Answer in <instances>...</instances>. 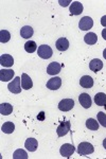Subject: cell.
<instances>
[{"mask_svg": "<svg viewBox=\"0 0 106 159\" xmlns=\"http://www.w3.org/2000/svg\"><path fill=\"white\" fill-rule=\"evenodd\" d=\"M94 152V148L91 143L89 142H81L77 147V153L79 155H82V156H85V155H90Z\"/></svg>", "mask_w": 106, "mask_h": 159, "instance_id": "obj_1", "label": "cell"}, {"mask_svg": "<svg viewBox=\"0 0 106 159\" xmlns=\"http://www.w3.org/2000/svg\"><path fill=\"white\" fill-rule=\"evenodd\" d=\"M37 54H38V56H39L40 58H43V60H48V58H50L51 56H52L53 51H52V49H51L50 46L41 45V46L38 47Z\"/></svg>", "mask_w": 106, "mask_h": 159, "instance_id": "obj_2", "label": "cell"}, {"mask_svg": "<svg viewBox=\"0 0 106 159\" xmlns=\"http://www.w3.org/2000/svg\"><path fill=\"white\" fill-rule=\"evenodd\" d=\"M20 82H21V78L19 76H16L12 82H10L9 85H7V88L9 90L12 92V93H20L21 91V85H20Z\"/></svg>", "mask_w": 106, "mask_h": 159, "instance_id": "obj_3", "label": "cell"}, {"mask_svg": "<svg viewBox=\"0 0 106 159\" xmlns=\"http://www.w3.org/2000/svg\"><path fill=\"white\" fill-rule=\"evenodd\" d=\"M92 25H94V20L89 16H84L79 22V28L82 31H88L91 29Z\"/></svg>", "mask_w": 106, "mask_h": 159, "instance_id": "obj_4", "label": "cell"}, {"mask_svg": "<svg viewBox=\"0 0 106 159\" xmlns=\"http://www.w3.org/2000/svg\"><path fill=\"white\" fill-rule=\"evenodd\" d=\"M74 151H76V148H74L73 144H70V143H65V144H63L59 148V153H61V155L63 156V157H66V158H69L72 154L74 153Z\"/></svg>", "mask_w": 106, "mask_h": 159, "instance_id": "obj_5", "label": "cell"}, {"mask_svg": "<svg viewBox=\"0 0 106 159\" xmlns=\"http://www.w3.org/2000/svg\"><path fill=\"white\" fill-rule=\"evenodd\" d=\"M70 127H71V124L69 121L62 122L58 126V129H56L58 136V137H64V136H66L69 132H70Z\"/></svg>", "mask_w": 106, "mask_h": 159, "instance_id": "obj_6", "label": "cell"}, {"mask_svg": "<svg viewBox=\"0 0 106 159\" xmlns=\"http://www.w3.org/2000/svg\"><path fill=\"white\" fill-rule=\"evenodd\" d=\"M74 107V101L72 99H63L58 103V109L62 111H69Z\"/></svg>", "mask_w": 106, "mask_h": 159, "instance_id": "obj_7", "label": "cell"}, {"mask_svg": "<svg viewBox=\"0 0 106 159\" xmlns=\"http://www.w3.org/2000/svg\"><path fill=\"white\" fill-rule=\"evenodd\" d=\"M61 86H62V79L58 78V76L51 78L47 82V88H49L50 90H58V89L61 88Z\"/></svg>", "mask_w": 106, "mask_h": 159, "instance_id": "obj_8", "label": "cell"}, {"mask_svg": "<svg viewBox=\"0 0 106 159\" xmlns=\"http://www.w3.org/2000/svg\"><path fill=\"white\" fill-rule=\"evenodd\" d=\"M62 70V65L58 61H52V63L49 64V66L47 67V73L50 75H56L61 72Z\"/></svg>", "mask_w": 106, "mask_h": 159, "instance_id": "obj_9", "label": "cell"}, {"mask_svg": "<svg viewBox=\"0 0 106 159\" xmlns=\"http://www.w3.org/2000/svg\"><path fill=\"white\" fill-rule=\"evenodd\" d=\"M13 64H14V58L12 55L10 54H2L0 56V65L3 66V67H12Z\"/></svg>", "mask_w": 106, "mask_h": 159, "instance_id": "obj_10", "label": "cell"}, {"mask_svg": "<svg viewBox=\"0 0 106 159\" xmlns=\"http://www.w3.org/2000/svg\"><path fill=\"white\" fill-rule=\"evenodd\" d=\"M25 148L29 152H35L38 148V141L35 138H28L25 142Z\"/></svg>", "mask_w": 106, "mask_h": 159, "instance_id": "obj_11", "label": "cell"}, {"mask_svg": "<svg viewBox=\"0 0 106 159\" xmlns=\"http://www.w3.org/2000/svg\"><path fill=\"white\" fill-rule=\"evenodd\" d=\"M14 71L12 69H2L0 70V81L1 82H9L14 76Z\"/></svg>", "mask_w": 106, "mask_h": 159, "instance_id": "obj_12", "label": "cell"}, {"mask_svg": "<svg viewBox=\"0 0 106 159\" xmlns=\"http://www.w3.org/2000/svg\"><path fill=\"white\" fill-rule=\"evenodd\" d=\"M79 101L80 104L82 105L84 108H90L91 106V98L89 97L88 93H81L79 97Z\"/></svg>", "mask_w": 106, "mask_h": 159, "instance_id": "obj_13", "label": "cell"}, {"mask_svg": "<svg viewBox=\"0 0 106 159\" xmlns=\"http://www.w3.org/2000/svg\"><path fill=\"white\" fill-rule=\"evenodd\" d=\"M21 87L25 90H29L33 87V82L32 80L27 73H22L21 75Z\"/></svg>", "mask_w": 106, "mask_h": 159, "instance_id": "obj_14", "label": "cell"}, {"mask_svg": "<svg viewBox=\"0 0 106 159\" xmlns=\"http://www.w3.org/2000/svg\"><path fill=\"white\" fill-rule=\"evenodd\" d=\"M80 84H81L83 88L89 89L94 86V79L89 75H83L80 80Z\"/></svg>", "mask_w": 106, "mask_h": 159, "instance_id": "obj_15", "label": "cell"}, {"mask_svg": "<svg viewBox=\"0 0 106 159\" xmlns=\"http://www.w3.org/2000/svg\"><path fill=\"white\" fill-rule=\"evenodd\" d=\"M55 46H56V49H58V51H66L67 49L69 48V42H68V39L65 37H61V38H58V40H56V43H55Z\"/></svg>", "mask_w": 106, "mask_h": 159, "instance_id": "obj_16", "label": "cell"}, {"mask_svg": "<svg viewBox=\"0 0 106 159\" xmlns=\"http://www.w3.org/2000/svg\"><path fill=\"white\" fill-rule=\"evenodd\" d=\"M89 68H90V70L94 71V72H98V71L102 70V68H103L102 61L99 60V58H94V60L89 63Z\"/></svg>", "mask_w": 106, "mask_h": 159, "instance_id": "obj_17", "label": "cell"}, {"mask_svg": "<svg viewBox=\"0 0 106 159\" xmlns=\"http://www.w3.org/2000/svg\"><path fill=\"white\" fill-rule=\"evenodd\" d=\"M70 13L72 15H80L83 13V4L79 1H74L70 6Z\"/></svg>", "mask_w": 106, "mask_h": 159, "instance_id": "obj_18", "label": "cell"}, {"mask_svg": "<svg viewBox=\"0 0 106 159\" xmlns=\"http://www.w3.org/2000/svg\"><path fill=\"white\" fill-rule=\"evenodd\" d=\"M33 33H34L33 28L30 27V25H25V27H22L21 29H20V35H21L22 38H25V39L32 37Z\"/></svg>", "mask_w": 106, "mask_h": 159, "instance_id": "obj_19", "label": "cell"}, {"mask_svg": "<svg viewBox=\"0 0 106 159\" xmlns=\"http://www.w3.org/2000/svg\"><path fill=\"white\" fill-rule=\"evenodd\" d=\"M13 111V105L10 103H1L0 104V114L2 116H9Z\"/></svg>", "mask_w": 106, "mask_h": 159, "instance_id": "obj_20", "label": "cell"}, {"mask_svg": "<svg viewBox=\"0 0 106 159\" xmlns=\"http://www.w3.org/2000/svg\"><path fill=\"white\" fill-rule=\"evenodd\" d=\"M94 103L98 106H105L106 107V94L104 92H99L94 97Z\"/></svg>", "mask_w": 106, "mask_h": 159, "instance_id": "obj_21", "label": "cell"}, {"mask_svg": "<svg viewBox=\"0 0 106 159\" xmlns=\"http://www.w3.org/2000/svg\"><path fill=\"white\" fill-rule=\"evenodd\" d=\"M84 42L87 43V45H94L95 43L98 42V36L97 34L94 32H89L87 33L84 36Z\"/></svg>", "mask_w": 106, "mask_h": 159, "instance_id": "obj_22", "label": "cell"}, {"mask_svg": "<svg viewBox=\"0 0 106 159\" xmlns=\"http://www.w3.org/2000/svg\"><path fill=\"white\" fill-rule=\"evenodd\" d=\"M1 130H2V133H4V134H12V133L15 130V125H14V123L11 122V121L6 122V123H4V124L1 126Z\"/></svg>", "mask_w": 106, "mask_h": 159, "instance_id": "obj_23", "label": "cell"}, {"mask_svg": "<svg viewBox=\"0 0 106 159\" xmlns=\"http://www.w3.org/2000/svg\"><path fill=\"white\" fill-rule=\"evenodd\" d=\"M86 127L90 130H98L99 129V122H98V120L89 118L86 121Z\"/></svg>", "mask_w": 106, "mask_h": 159, "instance_id": "obj_24", "label": "cell"}, {"mask_svg": "<svg viewBox=\"0 0 106 159\" xmlns=\"http://www.w3.org/2000/svg\"><path fill=\"white\" fill-rule=\"evenodd\" d=\"M36 49H37V45H36L35 42L33 40H29L25 43V50L27 51L28 53H33L35 52Z\"/></svg>", "mask_w": 106, "mask_h": 159, "instance_id": "obj_25", "label": "cell"}, {"mask_svg": "<svg viewBox=\"0 0 106 159\" xmlns=\"http://www.w3.org/2000/svg\"><path fill=\"white\" fill-rule=\"evenodd\" d=\"M11 39V34L9 31L7 30H1L0 31V42L1 43H6Z\"/></svg>", "mask_w": 106, "mask_h": 159, "instance_id": "obj_26", "label": "cell"}, {"mask_svg": "<svg viewBox=\"0 0 106 159\" xmlns=\"http://www.w3.org/2000/svg\"><path fill=\"white\" fill-rule=\"evenodd\" d=\"M13 158L14 159H28V154L25 151L21 150V148H19V150H16L13 154Z\"/></svg>", "mask_w": 106, "mask_h": 159, "instance_id": "obj_27", "label": "cell"}, {"mask_svg": "<svg viewBox=\"0 0 106 159\" xmlns=\"http://www.w3.org/2000/svg\"><path fill=\"white\" fill-rule=\"evenodd\" d=\"M97 118H98V122H99L102 126L106 127V114H104L103 111L98 112Z\"/></svg>", "mask_w": 106, "mask_h": 159, "instance_id": "obj_28", "label": "cell"}, {"mask_svg": "<svg viewBox=\"0 0 106 159\" xmlns=\"http://www.w3.org/2000/svg\"><path fill=\"white\" fill-rule=\"evenodd\" d=\"M37 119H38V120H40V121H44V120H45V112H44V111H40V112H39V115L37 116Z\"/></svg>", "mask_w": 106, "mask_h": 159, "instance_id": "obj_29", "label": "cell"}, {"mask_svg": "<svg viewBox=\"0 0 106 159\" xmlns=\"http://www.w3.org/2000/svg\"><path fill=\"white\" fill-rule=\"evenodd\" d=\"M58 3L61 4L62 7H67L69 3H71V1H63V0H59Z\"/></svg>", "mask_w": 106, "mask_h": 159, "instance_id": "obj_30", "label": "cell"}, {"mask_svg": "<svg viewBox=\"0 0 106 159\" xmlns=\"http://www.w3.org/2000/svg\"><path fill=\"white\" fill-rule=\"evenodd\" d=\"M101 25H102L104 28H106V15L101 18Z\"/></svg>", "mask_w": 106, "mask_h": 159, "instance_id": "obj_31", "label": "cell"}, {"mask_svg": "<svg viewBox=\"0 0 106 159\" xmlns=\"http://www.w3.org/2000/svg\"><path fill=\"white\" fill-rule=\"evenodd\" d=\"M102 37L104 38V39L106 40V28H105L104 30L102 31Z\"/></svg>", "mask_w": 106, "mask_h": 159, "instance_id": "obj_32", "label": "cell"}, {"mask_svg": "<svg viewBox=\"0 0 106 159\" xmlns=\"http://www.w3.org/2000/svg\"><path fill=\"white\" fill-rule=\"evenodd\" d=\"M103 148H104L105 150H106V138H105L104 140H103Z\"/></svg>", "mask_w": 106, "mask_h": 159, "instance_id": "obj_33", "label": "cell"}, {"mask_svg": "<svg viewBox=\"0 0 106 159\" xmlns=\"http://www.w3.org/2000/svg\"><path fill=\"white\" fill-rule=\"evenodd\" d=\"M103 56H104V58L106 60V49H105L104 51H103Z\"/></svg>", "mask_w": 106, "mask_h": 159, "instance_id": "obj_34", "label": "cell"}]
</instances>
